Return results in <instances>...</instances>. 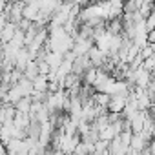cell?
<instances>
[{"label": "cell", "mask_w": 155, "mask_h": 155, "mask_svg": "<svg viewBox=\"0 0 155 155\" xmlns=\"http://www.w3.org/2000/svg\"><path fill=\"white\" fill-rule=\"evenodd\" d=\"M128 106V97H122V95H117V97H111V102L108 106V113H117V115H122L124 110Z\"/></svg>", "instance_id": "6da1fadb"}, {"label": "cell", "mask_w": 155, "mask_h": 155, "mask_svg": "<svg viewBox=\"0 0 155 155\" xmlns=\"http://www.w3.org/2000/svg\"><path fill=\"white\" fill-rule=\"evenodd\" d=\"M15 108H17V113H31V108H33V99L31 97H24L20 102H17L15 104Z\"/></svg>", "instance_id": "7a4b0ae2"}]
</instances>
